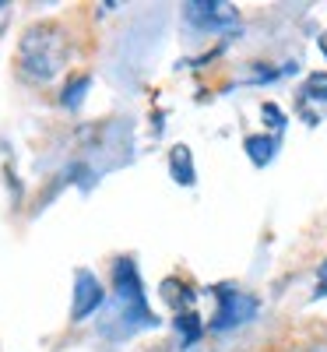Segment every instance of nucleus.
<instances>
[{
    "label": "nucleus",
    "instance_id": "nucleus-1",
    "mask_svg": "<svg viewBox=\"0 0 327 352\" xmlns=\"http://www.w3.org/2000/svg\"><path fill=\"white\" fill-rule=\"evenodd\" d=\"M71 60V36L60 21H36L28 25L21 39H18V53H14V67L28 85H49Z\"/></svg>",
    "mask_w": 327,
    "mask_h": 352
},
{
    "label": "nucleus",
    "instance_id": "nucleus-2",
    "mask_svg": "<svg viewBox=\"0 0 327 352\" xmlns=\"http://www.w3.org/2000/svg\"><path fill=\"white\" fill-rule=\"evenodd\" d=\"M215 300H218V314H215V331H229V328H236V324H240V320L253 317V310H257V303H253L250 296H243V292H232L229 285L215 289Z\"/></svg>",
    "mask_w": 327,
    "mask_h": 352
},
{
    "label": "nucleus",
    "instance_id": "nucleus-3",
    "mask_svg": "<svg viewBox=\"0 0 327 352\" xmlns=\"http://www.w3.org/2000/svg\"><path fill=\"white\" fill-rule=\"evenodd\" d=\"M183 18L194 28H225L236 25V8L222 4V0H190V4H183Z\"/></svg>",
    "mask_w": 327,
    "mask_h": 352
},
{
    "label": "nucleus",
    "instance_id": "nucleus-4",
    "mask_svg": "<svg viewBox=\"0 0 327 352\" xmlns=\"http://www.w3.org/2000/svg\"><path fill=\"white\" fill-rule=\"evenodd\" d=\"M102 300H106V289H102V282L92 275V272H78L74 275V307H71V317L74 320H84L88 314H95L99 307H102Z\"/></svg>",
    "mask_w": 327,
    "mask_h": 352
},
{
    "label": "nucleus",
    "instance_id": "nucleus-5",
    "mask_svg": "<svg viewBox=\"0 0 327 352\" xmlns=\"http://www.w3.org/2000/svg\"><path fill=\"white\" fill-rule=\"evenodd\" d=\"M310 102L327 106V71H317L303 81V92H300V109H310Z\"/></svg>",
    "mask_w": 327,
    "mask_h": 352
},
{
    "label": "nucleus",
    "instance_id": "nucleus-6",
    "mask_svg": "<svg viewBox=\"0 0 327 352\" xmlns=\"http://www.w3.org/2000/svg\"><path fill=\"white\" fill-rule=\"evenodd\" d=\"M169 166H172L176 184H183V187L194 184V162H190V152L183 148V144H176V148L169 152Z\"/></svg>",
    "mask_w": 327,
    "mask_h": 352
},
{
    "label": "nucleus",
    "instance_id": "nucleus-7",
    "mask_svg": "<svg viewBox=\"0 0 327 352\" xmlns=\"http://www.w3.org/2000/svg\"><path fill=\"white\" fill-rule=\"evenodd\" d=\"M247 152H250V159H253L257 166H264L267 159L275 155V138H267V134H250V138H247Z\"/></svg>",
    "mask_w": 327,
    "mask_h": 352
},
{
    "label": "nucleus",
    "instance_id": "nucleus-8",
    "mask_svg": "<svg viewBox=\"0 0 327 352\" xmlns=\"http://www.w3.org/2000/svg\"><path fill=\"white\" fill-rule=\"evenodd\" d=\"M84 88H88V74H78V78L64 88V99H60V102H64V106H78L81 96H84Z\"/></svg>",
    "mask_w": 327,
    "mask_h": 352
},
{
    "label": "nucleus",
    "instance_id": "nucleus-9",
    "mask_svg": "<svg viewBox=\"0 0 327 352\" xmlns=\"http://www.w3.org/2000/svg\"><path fill=\"white\" fill-rule=\"evenodd\" d=\"M176 328H180V335H183L187 342H194V338L201 335V328H197V314H180V317H176Z\"/></svg>",
    "mask_w": 327,
    "mask_h": 352
},
{
    "label": "nucleus",
    "instance_id": "nucleus-10",
    "mask_svg": "<svg viewBox=\"0 0 327 352\" xmlns=\"http://www.w3.org/2000/svg\"><path fill=\"white\" fill-rule=\"evenodd\" d=\"M313 296H327V261L320 264V285H317V292Z\"/></svg>",
    "mask_w": 327,
    "mask_h": 352
},
{
    "label": "nucleus",
    "instance_id": "nucleus-11",
    "mask_svg": "<svg viewBox=\"0 0 327 352\" xmlns=\"http://www.w3.org/2000/svg\"><path fill=\"white\" fill-rule=\"evenodd\" d=\"M11 4H0V36H4V28H8V21H11Z\"/></svg>",
    "mask_w": 327,
    "mask_h": 352
},
{
    "label": "nucleus",
    "instance_id": "nucleus-12",
    "mask_svg": "<svg viewBox=\"0 0 327 352\" xmlns=\"http://www.w3.org/2000/svg\"><path fill=\"white\" fill-rule=\"evenodd\" d=\"M306 352H327V342H317V345H310Z\"/></svg>",
    "mask_w": 327,
    "mask_h": 352
},
{
    "label": "nucleus",
    "instance_id": "nucleus-13",
    "mask_svg": "<svg viewBox=\"0 0 327 352\" xmlns=\"http://www.w3.org/2000/svg\"><path fill=\"white\" fill-rule=\"evenodd\" d=\"M148 352H169V349H162V345H159V349H148Z\"/></svg>",
    "mask_w": 327,
    "mask_h": 352
},
{
    "label": "nucleus",
    "instance_id": "nucleus-14",
    "mask_svg": "<svg viewBox=\"0 0 327 352\" xmlns=\"http://www.w3.org/2000/svg\"><path fill=\"white\" fill-rule=\"evenodd\" d=\"M324 53H327V39H324Z\"/></svg>",
    "mask_w": 327,
    "mask_h": 352
}]
</instances>
